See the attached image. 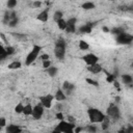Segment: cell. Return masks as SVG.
<instances>
[{
  "mask_svg": "<svg viewBox=\"0 0 133 133\" xmlns=\"http://www.w3.org/2000/svg\"><path fill=\"white\" fill-rule=\"evenodd\" d=\"M65 47H66V43L62 37H60L56 41L55 48H54V54H55L56 58L63 59V57L65 55Z\"/></svg>",
  "mask_w": 133,
  "mask_h": 133,
  "instance_id": "6da1fadb",
  "label": "cell"
},
{
  "mask_svg": "<svg viewBox=\"0 0 133 133\" xmlns=\"http://www.w3.org/2000/svg\"><path fill=\"white\" fill-rule=\"evenodd\" d=\"M87 113H88V117H89V121L91 123H101L105 116V114L96 109V108H88L87 109Z\"/></svg>",
  "mask_w": 133,
  "mask_h": 133,
  "instance_id": "7a4b0ae2",
  "label": "cell"
},
{
  "mask_svg": "<svg viewBox=\"0 0 133 133\" xmlns=\"http://www.w3.org/2000/svg\"><path fill=\"white\" fill-rule=\"evenodd\" d=\"M75 128V124L74 123H69L65 121H60V123L58 124V126L54 129V132H64V133H73Z\"/></svg>",
  "mask_w": 133,
  "mask_h": 133,
  "instance_id": "3957f363",
  "label": "cell"
},
{
  "mask_svg": "<svg viewBox=\"0 0 133 133\" xmlns=\"http://www.w3.org/2000/svg\"><path fill=\"white\" fill-rule=\"evenodd\" d=\"M42 49H43V48H42L41 46L34 45L33 48H32V50L28 53V55H27V57H26V59H25V64H26V65H30L31 63H33V61L37 58V56H38V54H39V52H41Z\"/></svg>",
  "mask_w": 133,
  "mask_h": 133,
  "instance_id": "277c9868",
  "label": "cell"
},
{
  "mask_svg": "<svg viewBox=\"0 0 133 133\" xmlns=\"http://www.w3.org/2000/svg\"><path fill=\"white\" fill-rule=\"evenodd\" d=\"M107 115L112 117L113 119H118L121 117V111L115 104L111 103L107 108Z\"/></svg>",
  "mask_w": 133,
  "mask_h": 133,
  "instance_id": "5b68a950",
  "label": "cell"
},
{
  "mask_svg": "<svg viewBox=\"0 0 133 133\" xmlns=\"http://www.w3.org/2000/svg\"><path fill=\"white\" fill-rule=\"evenodd\" d=\"M132 39H133V36L129 33H126V32L116 35V42L118 44H122V45H129V44H131Z\"/></svg>",
  "mask_w": 133,
  "mask_h": 133,
  "instance_id": "8992f818",
  "label": "cell"
},
{
  "mask_svg": "<svg viewBox=\"0 0 133 133\" xmlns=\"http://www.w3.org/2000/svg\"><path fill=\"white\" fill-rule=\"evenodd\" d=\"M44 114V106L42 104H37L36 106H34L32 108V113L31 115L33 116V118L38 119L42 117V115Z\"/></svg>",
  "mask_w": 133,
  "mask_h": 133,
  "instance_id": "52a82bcc",
  "label": "cell"
},
{
  "mask_svg": "<svg viewBox=\"0 0 133 133\" xmlns=\"http://www.w3.org/2000/svg\"><path fill=\"white\" fill-rule=\"evenodd\" d=\"M82 59L85 61V63L87 65H90V64H94V63H97L99 61V57L92 53H89V54H86L82 57Z\"/></svg>",
  "mask_w": 133,
  "mask_h": 133,
  "instance_id": "ba28073f",
  "label": "cell"
},
{
  "mask_svg": "<svg viewBox=\"0 0 133 133\" xmlns=\"http://www.w3.org/2000/svg\"><path fill=\"white\" fill-rule=\"evenodd\" d=\"M39 100H41V104H42L45 108H50L51 105H52V101L54 100V96H52V95H47V96L41 97Z\"/></svg>",
  "mask_w": 133,
  "mask_h": 133,
  "instance_id": "9c48e42d",
  "label": "cell"
},
{
  "mask_svg": "<svg viewBox=\"0 0 133 133\" xmlns=\"http://www.w3.org/2000/svg\"><path fill=\"white\" fill-rule=\"evenodd\" d=\"M77 20L76 18H71L66 21V27H65V31L69 32V33H74L76 31V27H75V24H76Z\"/></svg>",
  "mask_w": 133,
  "mask_h": 133,
  "instance_id": "30bf717a",
  "label": "cell"
},
{
  "mask_svg": "<svg viewBox=\"0 0 133 133\" xmlns=\"http://www.w3.org/2000/svg\"><path fill=\"white\" fill-rule=\"evenodd\" d=\"M74 89H75V85H74L73 83L68 82V81L63 82V84H62V90L66 92V96L71 95V94L73 92V90H74Z\"/></svg>",
  "mask_w": 133,
  "mask_h": 133,
  "instance_id": "8fae6325",
  "label": "cell"
},
{
  "mask_svg": "<svg viewBox=\"0 0 133 133\" xmlns=\"http://www.w3.org/2000/svg\"><path fill=\"white\" fill-rule=\"evenodd\" d=\"M36 19H37L38 21H41V22H47L48 19H49V8H46V9L42 10V11L37 15Z\"/></svg>",
  "mask_w": 133,
  "mask_h": 133,
  "instance_id": "7c38bea8",
  "label": "cell"
},
{
  "mask_svg": "<svg viewBox=\"0 0 133 133\" xmlns=\"http://www.w3.org/2000/svg\"><path fill=\"white\" fill-rule=\"evenodd\" d=\"M92 26H94V23H87V24L81 26V27L79 28V33H81V34L90 33L91 30H92Z\"/></svg>",
  "mask_w": 133,
  "mask_h": 133,
  "instance_id": "4fadbf2b",
  "label": "cell"
},
{
  "mask_svg": "<svg viewBox=\"0 0 133 133\" xmlns=\"http://www.w3.org/2000/svg\"><path fill=\"white\" fill-rule=\"evenodd\" d=\"M19 20H18V17H17V14L15 11H11L9 14V22H8V26L9 27H15L17 24H18Z\"/></svg>",
  "mask_w": 133,
  "mask_h": 133,
  "instance_id": "5bb4252c",
  "label": "cell"
},
{
  "mask_svg": "<svg viewBox=\"0 0 133 133\" xmlns=\"http://www.w3.org/2000/svg\"><path fill=\"white\" fill-rule=\"evenodd\" d=\"M87 70L92 73V74H98L100 72H102V66L97 62V63H94V64H90L87 66Z\"/></svg>",
  "mask_w": 133,
  "mask_h": 133,
  "instance_id": "9a60e30c",
  "label": "cell"
},
{
  "mask_svg": "<svg viewBox=\"0 0 133 133\" xmlns=\"http://www.w3.org/2000/svg\"><path fill=\"white\" fill-rule=\"evenodd\" d=\"M54 99L57 100L58 102H62V101H64L66 99V95L64 94V91L62 89H57V91H56V94L54 96Z\"/></svg>",
  "mask_w": 133,
  "mask_h": 133,
  "instance_id": "2e32d148",
  "label": "cell"
},
{
  "mask_svg": "<svg viewBox=\"0 0 133 133\" xmlns=\"http://www.w3.org/2000/svg\"><path fill=\"white\" fill-rule=\"evenodd\" d=\"M6 132H8V133H20V132H22V129L17 125H9L6 128Z\"/></svg>",
  "mask_w": 133,
  "mask_h": 133,
  "instance_id": "e0dca14e",
  "label": "cell"
},
{
  "mask_svg": "<svg viewBox=\"0 0 133 133\" xmlns=\"http://www.w3.org/2000/svg\"><path fill=\"white\" fill-rule=\"evenodd\" d=\"M46 70H47L48 75H50V77H54L57 74V72H58V70H57L56 66H51V65L48 69H46Z\"/></svg>",
  "mask_w": 133,
  "mask_h": 133,
  "instance_id": "ac0fdd59",
  "label": "cell"
},
{
  "mask_svg": "<svg viewBox=\"0 0 133 133\" xmlns=\"http://www.w3.org/2000/svg\"><path fill=\"white\" fill-rule=\"evenodd\" d=\"M122 80H123V82H124L125 84H131L132 81H133V78H132L131 75L126 74V75H123V76H122Z\"/></svg>",
  "mask_w": 133,
  "mask_h": 133,
  "instance_id": "d6986e66",
  "label": "cell"
},
{
  "mask_svg": "<svg viewBox=\"0 0 133 133\" xmlns=\"http://www.w3.org/2000/svg\"><path fill=\"white\" fill-rule=\"evenodd\" d=\"M81 6H82V8H83V9H85V10L94 9V8L96 7L95 3H92V2H84V3H83Z\"/></svg>",
  "mask_w": 133,
  "mask_h": 133,
  "instance_id": "ffe728a7",
  "label": "cell"
},
{
  "mask_svg": "<svg viewBox=\"0 0 133 133\" xmlns=\"http://www.w3.org/2000/svg\"><path fill=\"white\" fill-rule=\"evenodd\" d=\"M22 113H24L25 115H31V113H32V106L30 104L25 105L24 108H23V112Z\"/></svg>",
  "mask_w": 133,
  "mask_h": 133,
  "instance_id": "44dd1931",
  "label": "cell"
},
{
  "mask_svg": "<svg viewBox=\"0 0 133 133\" xmlns=\"http://www.w3.org/2000/svg\"><path fill=\"white\" fill-rule=\"evenodd\" d=\"M56 23H57L59 29H61V30H64V29H65V27H66V21H65L64 19L61 18V19H59Z\"/></svg>",
  "mask_w": 133,
  "mask_h": 133,
  "instance_id": "7402d4cb",
  "label": "cell"
},
{
  "mask_svg": "<svg viewBox=\"0 0 133 133\" xmlns=\"http://www.w3.org/2000/svg\"><path fill=\"white\" fill-rule=\"evenodd\" d=\"M21 62L20 61H12L11 63H9L8 64V69H10V70H17V69H20L21 68Z\"/></svg>",
  "mask_w": 133,
  "mask_h": 133,
  "instance_id": "603a6c76",
  "label": "cell"
},
{
  "mask_svg": "<svg viewBox=\"0 0 133 133\" xmlns=\"http://www.w3.org/2000/svg\"><path fill=\"white\" fill-rule=\"evenodd\" d=\"M102 123V129L103 130H106V129H108V127H109V117H108V115L106 116H104V118H103V121L101 122Z\"/></svg>",
  "mask_w": 133,
  "mask_h": 133,
  "instance_id": "cb8c5ba5",
  "label": "cell"
},
{
  "mask_svg": "<svg viewBox=\"0 0 133 133\" xmlns=\"http://www.w3.org/2000/svg\"><path fill=\"white\" fill-rule=\"evenodd\" d=\"M7 57V54H6V51H5V48L0 44V60L2 59H5Z\"/></svg>",
  "mask_w": 133,
  "mask_h": 133,
  "instance_id": "d4e9b609",
  "label": "cell"
},
{
  "mask_svg": "<svg viewBox=\"0 0 133 133\" xmlns=\"http://www.w3.org/2000/svg\"><path fill=\"white\" fill-rule=\"evenodd\" d=\"M63 17V14L60 11V10H56L55 12H54V15H53V20L55 21V22H57L59 19H61Z\"/></svg>",
  "mask_w": 133,
  "mask_h": 133,
  "instance_id": "484cf974",
  "label": "cell"
},
{
  "mask_svg": "<svg viewBox=\"0 0 133 133\" xmlns=\"http://www.w3.org/2000/svg\"><path fill=\"white\" fill-rule=\"evenodd\" d=\"M79 48H80V50H87L89 48V45L85 41L82 39V41L79 42Z\"/></svg>",
  "mask_w": 133,
  "mask_h": 133,
  "instance_id": "4316f807",
  "label": "cell"
},
{
  "mask_svg": "<svg viewBox=\"0 0 133 133\" xmlns=\"http://www.w3.org/2000/svg\"><path fill=\"white\" fill-rule=\"evenodd\" d=\"M124 32H125V30H124L123 28H119V27H115V28H113V29L111 30V33L114 34V35H118V34L124 33Z\"/></svg>",
  "mask_w": 133,
  "mask_h": 133,
  "instance_id": "83f0119b",
  "label": "cell"
},
{
  "mask_svg": "<svg viewBox=\"0 0 133 133\" xmlns=\"http://www.w3.org/2000/svg\"><path fill=\"white\" fill-rule=\"evenodd\" d=\"M23 108H24V105H23L22 103H19V104H17V106L15 107V111H16L17 113H22V112H23Z\"/></svg>",
  "mask_w": 133,
  "mask_h": 133,
  "instance_id": "f1b7e54d",
  "label": "cell"
},
{
  "mask_svg": "<svg viewBox=\"0 0 133 133\" xmlns=\"http://www.w3.org/2000/svg\"><path fill=\"white\" fill-rule=\"evenodd\" d=\"M5 51H6L7 56H9V55H11V54H14V53H15V48H14V47H11V46H7V47L5 48Z\"/></svg>",
  "mask_w": 133,
  "mask_h": 133,
  "instance_id": "f546056e",
  "label": "cell"
},
{
  "mask_svg": "<svg viewBox=\"0 0 133 133\" xmlns=\"http://www.w3.org/2000/svg\"><path fill=\"white\" fill-rule=\"evenodd\" d=\"M6 5L8 8H14L17 5V0H7Z\"/></svg>",
  "mask_w": 133,
  "mask_h": 133,
  "instance_id": "4dcf8cb0",
  "label": "cell"
},
{
  "mask_svg": "<svg viewBox=\"0 0 133 133\" xmlns=\"http://www.w3.org/2000/svg\"><path fill=\"white\" fill-rule=\"evenodd\" d=\"M9 14H10V12H8V11H5V14H4V17H3V24H5V25H8V22H9Z\"/></svg>",
  "mask_w": 133,
  "mask_h": 133,
  "instance_id": "1f68e13d",
  "label": "cell"
},
{
  "mask_svg": "<svg viewBox=\"0 0 133 133\" xmlns=\"http://www.w3.org/2000/svg\"><path fill=\"white\" fill-rule=\"evenodd\" d=\"M86 82H87L88 84H90V85H94V86H96V87H98V86H99V83H98L97 81H95V80L90 79V78H86Z\"/></svg>",
  "mask_w": 133,
  "mask_h": 133,
  "instance_id": "d6a6232c",
  "label": "cell"
},
{
  "mask_svg": "<svg viewBox=\"0 0 133 133\" xmlns=\"http://www.w3.org/2000/svg\"><path fill=\"white\" fill-rule=\"evenodd\" d=\"M50 65H51V61H50V59L43 60V68H44V69H48Z\"/></svg>",
  "mask_w": 133,
  "mask_h": 133,
  "instance_id": "836d02e7",
  "label": "cell"
},
{
  "mask_svg": "<svg viewBox=\"0 0 133 133\" xmlns=\"http://www.w3.org/2000/svg\"><path fill=\"white\" fill-rule=\"evenodd\" d=\"M114 79H115V76H114V75H111V74H108V75H107L106 80H107L108 82H113Z\"/></svg>",
  "mask_w": 133,
  "mask_h": 133,
  "instance_id": "e575fe53",
  "label": "cell"
},
{
  "mask_svg": "<svg viewBox=\"0 0 133 133\" xmlns=\"http://www.w3.org/2000/svg\"><path fill=\"white\" fill-rule=\"evenodd\" d=\"M6 126V119L4 117H0V130L2 127H5Z\"/></svg>",
  "mask_w": 133,
  "mask_h": 133,
  "instance_id": "d590c367",
  "label": "cell"
},
{
  "mask_svg": "<svg viewBox=\"0 0 133 133\" xmlns=\"http://www.w3.org/2000/svg\"><path fill=\"white\" fill-rule=\"evenodd\" d=\"M12 35L15 37H18V38H26V35L25 34H20V33H12Z\"/></svg>",
  "mask_w": 133,
  "mask_h": 133,
  "instance_id": "8d00e7d4",
  "label": "cell"
},
{
  "mask_svg": "<svg viewBox=\"0 0 133 133\" xmlns=\"http://www.w3.org/2000/svg\"><path fill=\"white\" fill-rule=\"evenodd\" d=\"M86 130H87L88 132H96V131H97V128H96L95 126H88V127L86 128Z\"/></svg>",
  "mask_w": 133,
  "mask_h": 133,
  "instance_id": "74e56055",
  "label": "cell"
},
{
  "mask_svg": "<svg viewBox=\"0 0 133 133\" xmlns=\"http://www.w3.org/2000/svg\"><path fill=\"white\" fill-rule=\"evenodd\" d=\"M55 116H56V118L59 119V121H62V119H63V114H62L61 112H57Z\"/></svg>",
  "mask_w": 133,
  "mask_h": 133,
  "instance_id": "f35d334b",
  "label": "cell"
},
{
  "mask_svg": "<svg viewBox=\"0 0 133 133\" xmlns=\"http://www.w3.org/2000/svg\"><path fill=\"white\" fill-rule=\"evenodd\" d=\"M33 6L34 7H41L42 6V2L41 1H34L33 2Z\"/></svg>",
  "mask_w": 133,
  "mask_h": 133,
  "instance_id": "ab89813d",
  "label": "cell"
},
{
  "mask_svg": "<svg viewBox=\"0 0 133 133\" xmlns=\"http://www.w3.org/2000/svg\"><path fill=\"white\" fill-rule=\"evenodd\" d=\"M41 58H42V60H47V59H49L50 57H49V55H48V54H42Z\"/></svg>",
  "mask_w": 133,
  "mask_h": 133,
  "instance_id": "60d3db41",
  "label": "cell"
},
{
  "mask_svg": "<svg viewBox=\"0 0 133 133\" xmlns=\"http://www.w3.org/2000/svg\"><path fill=\"white\" fill-rule=\"evenodd\" d=\"M103 31H104V32H109L110 30H109V28H108V27L104 26V27H103Z\"/></svg>",
  "mask_w": 133,
  "mask_h": 133,
  "instance_id": "b9f144b4",
  "label": "cell"
},
{
  "mask_svg": "<svg viewBox=\"0 0 133 133\" xmlns=\"http://www.w3.org/2000/svg\"><path fill=\"white\" fill-rule=\"evenodd\" d=\"M113 84H114V86H115V87H117V88L119 89V84H118V82H116V81H113Z\"/></svg>",
  "mask_w": 133,
  "mask_h": 133,
  "instance_id": "7bdbcfd3",
  "label": "cell"
},
{
  "mask_svg": "<svg viewBox=\"0 0 133 133\" xmlns=\"http://www.w3.org/2000/svg\"><path fill=\"white\" fill-rule=\"evenodd\" d=\"M82 130H83L82 128H76V129H75V133H79V132L82 131Z\"/></svg>",
  "mask_w": 133,
  "mask_h": 133,
  "instance_id": "ee69618b",
  "label": "cell"
},
{
  "mask_svg": "<svg viewBox=\"0 0 133 133\" xmlns=\"http://www.w3.org/2000/svg\"><path fill=\"white\" fill-rule=\"evenodd\" d=\"M0 36L3 38V41H4V42H6V38H5V36H4V34H3V33H0Z\"/></svg>",
  "mask_w": 133,
  "mask_h": 133,
  "instance_id": "f6af8a7d",
  "label": "cell"
},
{
  "mask_svg": "<svg viewBox=\"0 0 133 133\" xmlns=\"http://www.w3.org/2000/svg\"><path fill=\"white\" fill-rule=\"evenodd\" d=\"M56 108H57L58 110H60V109H61V105H58V104H57V105H56Z\"/></svg>",
  "mask_w": 133,
  "mask_h": 133,
  "instance_id": "bcb514c9",
  "label": "cell"
},
{
  "mask_svg": "<svg viewBox=\"0 0 133 133\" xmlns=\"http://www.w3.org/2000/svg\"><path fill=\"white\" fill-rule=\"evenodd\" d=\"M108 1H115V0H108Z\"/></svg>",
  "mask_w": 133,
  "mask_h": 133,
  "instance_id": "7dc6e473",
  "label": "cell"
}]
</instances>
